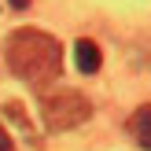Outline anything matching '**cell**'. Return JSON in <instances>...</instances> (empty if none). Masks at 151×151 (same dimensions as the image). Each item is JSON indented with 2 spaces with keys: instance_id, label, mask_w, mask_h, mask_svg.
<instances>
[{
  "instance_id": "obj_1",
  "label": "cell",
  "mask_w": 151,
  "mask_h": 151,
  "mask_svg": "<svg viewBox=\"0 0 151 151\" xmlns=\"http://www.w3.org/2000/svg\"><path fill=\"white\" fill-rule=\"evenodd\" d=\"M7 66L15 78L29 81V85H48L63 70V44L44 29H15L7 37Z\"/></svg>"
},
{
  "instance_id": "obj_2",
  "label": "cell",
  "mask_w": 151,
  "mask_h": 151,
  "mask_svg": "<svg viewBox=\"0 0 151 151\" xmlns=\"http://www.w3.org/2000/svg\"><path fill=\"white\" fill-rule=\"evenodd\" d=\"M41 111H44V125H48L52 133H66V129H78L81 122H88L92 103L81 92H74V88H59V92L44 96Z\"/></svg>"
},
{
  "instance_id": "obj_3",
  "label": "cell",
  "mask_w": 151,
  "mask_h": 151,
  "mask_svg": "<svg viewBox=\"0 0 151 151\" xmlns=\"http://www.w3.org/2000/svg\"><path fill=\"white\" fill-rule=\"evenodd\" d=\"M74 63H78L81 74H96L100 70V44L88 41V37H81V41L74 44Z\"/></svg>"
},
{
  "instance_id": "obj_4",
  "label": "cell",
  "mask_w": 151,
  "mask_h": 151,
  "mask_svg": "<svg viewBox=\"0 0 151 151\" xmlns=\"http://www.w3.org/2000/svg\"><path fill=\"white\" fill-rule=\"evenodd\" d=\"M129 133H133V140H137L144 151H151V103H144V107L133 111V118H129Z\"/></svg>"
},
{
  "instance_id": "obj_5",
  "label": "cell",
  "mask_w": 151,
  "mask_h": 151,
  "mask_svg": "<svg viewBox=\"0 0 151 151\" xmlns=\"http://www.w3.org/2000/svg\"><path fill=\"white\" fill-rule=\"evenodd\" d=\"M0 151H15V144H11V137H7L4 125H0Z\"/></svg>"
},
{
  "instance_id": "obj_6",
  "label": "cell",
  "mask_w": 151,
  "mask_h": 151,
  "mask_svg": "<svg viewBox=\"0 0 151 151\" xmlns=\"http://www.w3.org/2000/svg\"><path fill=\"white\" fill-rule=\"evenodd\" d=\"M11 7H29V0H11Z\"/></svg>"
}]
</instances>
